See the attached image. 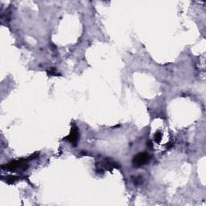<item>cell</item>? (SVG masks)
<instances>
[{"instance_id":"obj_1","label":"cell","mask_w":206,"mask_h":206,"mask_svg":"<svg viewBox=\"0 0 206 206\" xmlns=\"http://www.w3.org/2000/svg\"><path fill=\"white\" fill-rule=\"evenodd\" d=\"M151 160V156L147 152H141L139 153L133 160V165L136 168L142 167L144 164L147 163Z\"/></svg>"},{"instance_id":"obj_2","label":"cell","mask_w":206,"mask_h":206,"mask_svg":"<svg viewBox=\"0 0 206 206\" xmlns=\"http://www.w3.org/2000/svg\"><path fill=\"white\" fill-rule=\"evenodd\" d=\"M22 167H23L24 169H26L28 167V165L26 164L25 161L15 160L12 161L8 164H7L4 167H2V169L8 170V171H15L16 169L22 168Z\"/></svg>"},{"instance_id":"obj_3","label":"cell","mask_w":206,"mask_h":206,"mask_svg":"<svg viewBox=\"0 0 206 206\" xmlns=\"http://www.w3.org/2000/svg\"><path fill=\"white\" fill-rule=\"evenodd\" d=\"M78 139H79V134H78V128L77 126H74L71 129V132L69 134V136L65 138V139L69 141L72 145L77 146L78 142Z\"/></svg>"},{"instance_id":"obj_4","label":"cell","mask_w":206,"mask_h":206,"mask_svg":"<svg viewBox=\"0 0 206 206\" xmlns=\"http://www.w3.org/2000/svg\"><path fill=\"white\" fill-rule=\"evenodd\" d=\"M47 74H48V76H52V77L53 76H60L59 74V73L54 68H51L48 70H47Z\"/></svg>"},{"instance_id":"obj_5","label":"cell","mask_w":206,"mask_h":206,"mask_svg":"<svg viewBox=\"0 0 206 206\" xmlns=\"http://www.w3.org/2000/svg\"><path fill=\"white\" fill-rule=\"evenodd\" d=\"M161 139H162V133L160 132V131H157V132L155 134V136H154V139L156 142H160Z\"/></svg>"},{"instance_id":"obj_6","label":"cell","mask_w":206,"mask_h":206,"mask_svg":"<svg viewBox=\"0 0 206 206\" xmlns=\"http://www.w3.org/2000/svg\"><path fill=\"white\" fill-rule=\"evenodd\" d=\"M17 179H18V177H7V184H12V183H14L15 181L16 180H17Z\"/></svg>"}]
</instances>
